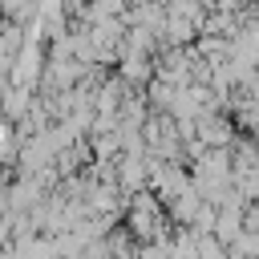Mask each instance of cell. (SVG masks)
<instances>
[{
	"mask_svg": "<svg viewBox=\"0 0 259 259\" xmlns=\"http://www.w3.org/2000/svg\"><path fill=\"white\" fill-rule=\"evenodd\" d=\"M243 4H259V0H239V8H243Z\"/></svg>",
	"mask_w": 259,
	"mask_h": 259,
	"instance_id": "4",
	"label": "cell"
},
{
	"mask_svg": "<svg viewBox=\"0 0 259 259\" xmlns=\"http://www.w3.org/2000/svg\"><path fill=\"white\" fill-rule=\"evenodd\" d=\"M4 247H12V227H8V219L0 214V251Z\"/></svg>",
	"mask_w": 259,
	"mask_h": 259,
	"instance_id": "3",
	"label": "cell"
},
{
	"mask_svg": "<svg viewBox=\"0 0 259 259\" xmlns=\"http://www.w3.org/2000/svg\"><path fill=\"white\" fill-rule=\"evenodd\" d=\"M24 40H28V32H24V24L20 20H0V61H16L20 57V49H24Z\"/></svg>",
	"mask_w": 259,
	"mask_h": 259,
	"instance_id": "1",
	"label": "cell"
},
{
	"mask_svg": "<svg viewBox=\"0 0 259 259\" xmlns=\"http://www.w3.org/2000/svg\"><path fill=\"white\" fill-rule=\"evenodd\" d=\"M12 158H20V134H16V121L0 117V162H12Z\"/></svg>",
	"mask_w": 259,
	"mask_h": 259,
	"instance_id": "2",
	"label": "cell"
}]
</instances>
